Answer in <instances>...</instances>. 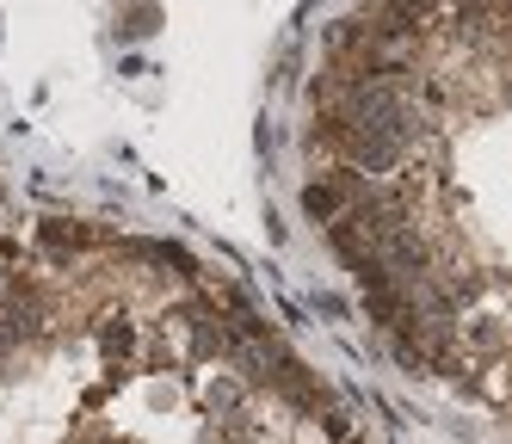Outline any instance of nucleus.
<instances>
[{"mask_svg":"<svg viewBox=\"0 0 512 444\" xmlns=\"http://www.w3.org/2000/svg\"><path fill=\"white\" fill-rule=\"evenodd\" d=\"M346 444H364V438H346Z\"/></svg>","mask_w":512,"mask_h":444,"instance_id":"nucleus-4","label":"nucleus"},{"mask_svg":"<svg viewBox=\"0 0 512 444\" xmlns=\"http://www.w3.org/2000/svg\"><path fill=\"white\" fill-rule=\"evenodd\" d=\"M346 204H352V192H346L340 179H315V185H303V210H309L315 222H334Z\"/></svg>","mask_w":512,"mask_h":444,"instance_id":"nucleus-1","label":"nucleus"},{"mask_svg":"<svg viewBox=\"0 0 512 444\" xmlns=\"http://www.w3.org/2000/svg\"><path fill=\"white\" fill-rule=\"evenodd\" d=\"M19 340H25V333H19V327H13V321H7V315H0V358H7V352H13V346H19Z\"/></svg>","mask_w":512,"mask_h":444,"instance_id":"nucleus-3","label":"nucleus"},{"mask_svg":"<svg viewBox=\"0 0 512 444\" xmlns=\"http://www.w3.org/2000/svg\"><path fill=\"white\" fill-rule=\"evenodd\" d=\"M321 432H327V438H340V444H346V438H352V420H346V414H327V420H321Z\"/></svg>","mask_w":512,"mask_h":444,"instance_id":"nucleus-2","label":"nucleus"}]
</instances>
